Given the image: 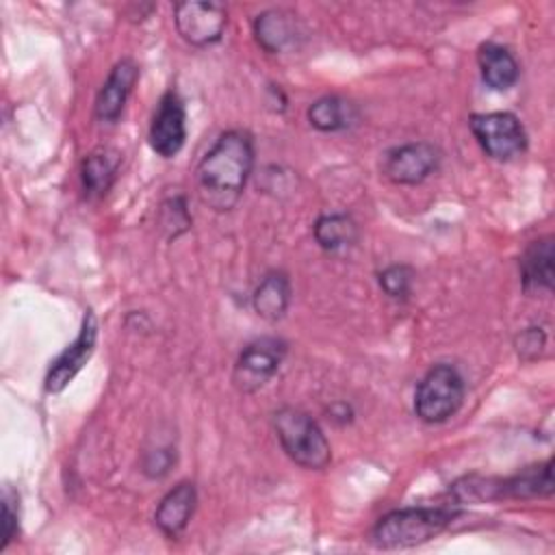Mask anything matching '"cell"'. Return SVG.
<instances>
[{
  "label": "cell",
  "instance_id": "cell-18",
  "mask_svg": "<svg viewBox=\"0 0 555 555\" xmlns=\"http://www.w3.org/2000/svg\"><path fill=\"white\" fill-rule=\"evenodd\" d=\"M291 301V284L284 273H269L254 293V308L267 321H278Z\"/></svg>",
  "mask_w": 555,
  "mask_h": 555
},
{
  "label": "cell",
  "instance_id": "cell-1",
  "mask_svg": "<svg viewBox=\"0 0 555 555\" xmlns=\"http://www.w3.org/2000/svg\"><path fill=\"white\" fill-rule=\"evenodd\" d=\"M251 167V139L238 130L223 132L197 167V186L204 204L215 210H230L238 202Z\"/></svg>",
  "mask_w": 555,
  "mask_h": 555
},
{
  "label": "cell",
  "instance_id": "cell-4",
  "mask_svg": "<svg viewBox=\"0 0 555 555\" xmlns=\"http://www.w3.org/2000/svg\"><path fill=\"white\" fill-rule=\"evenodd\" d=\"M464 399V379L451 364H436L421 379L414 395L416 416L425 423H442L453 416Z\"/></svg>",
  "mask_w": 555,
  "mask_h": 555
},
{
  "label": "cell",
  "instance_id": "cell-9",
  "mask_svg": "<svg viewBox=\"0 0 555 555\" xmlns=\"http://www.w3.org/2000/svg\"><path fill=\"white\" fill-rule=\"evenodd\" d=\"M95 338H98V321L91 310L85 312L80 332L72 345H67L65 351L59 353V358L52 362L48 375H46V390L48 392H61L74 375L87 364L95 349Z\"/></svg>",
  "mask_w": 555,
  "mask_h": 555
},
{
  "label": "cell",
  "instance_id": "cell-5",
  "mask_svg": "<svg viewBox=\"0 0 555 555\" xmlns=\"http://www.w3.org/2000/svg\"><path fill=\"white\" fill-rule=\"evenodd\" d=\"M468 124L483 152L496 160H509L527 147L525 128L512 113H477Z\"/></svg>",
  "mask_w": 555,
  "mask_h": 555
},
{
  "label": "cell",
  "instance_id": "cell-15",
  "mask_svg": "<svg viewBox=\"0 0 555 555\" xmlns=\"http://www.w3.org/2000/svg\"><path fill=\"white\" fill-rule=\"evenodd\" d=\"M522 284L527 291H551L553 288V241H533L520 260Z\"/></svg>",
  "mask_w": 555,
  "mask_h": 555
},
{
  "label": "cell",
  "instance_id": "cell-14",
  "mask_svg": "<svg viewBox=\"0 0 555 555\" xmlns=\"http://www.w3.org/2000/svg\"><path fill=\"white\" fill-rule=\"evenodd\" d=\"M481 78L496 91L509 89L518 80V63L512 52L499 43H483L477 52Z\"/></svg>",
  "mask_w": 555,
  "mask_h": 555
},
{
  "label": "cell",
  "instance_id": "cell-2",
  "mask_svg": "<svg viewBox=\"0 0 555 555\" xmlns=\"http://www.w3.org/2000/svg\"><path fill=\"white\" fill-rule=\"evenodd\" d=\"M451 507H403L382 516L373 529V544L379 548H408L423 544L444 531L453 520Z\"/></svg>",
  "mask_w": 555,
  "mask_h": 555
},
{
  "label": "cell",
  "instance_id": "cell-7",
  "mask_svg": "<svg viewBox=\"0 0 555 555\" xmlns=\"http://www.w3.org/2000/svg\"><path fill=\"white\" fill-rule=\"evenodd\" d=\"M173 20L180 37L191 46H208L221 39L228 13L225 7L217 2H178L173 9Z\"/></svg>",
  "mask_w": 555,
  "mask_h": 555
},
{
  "label": "cell",
  "instance_id": "cell-12",
  "mask_svg": "<svg viewBox=\"0 0 555 555\" xmlns=\"http://www.w3.org/2000/svg\"><path fill=\"white\" fill-rule=\"evenodd\" d=\"M553 462H540L527 466L525 470L507 477L492 479V496L494 499H533L548 496L553 492Z\"/></svg>",
  "mask_w": 555,
  "mask_h": 555
},
{
  "label": "cell",
  "instance_id": "cell-8",
  "mask_svg": "<svg viewBox=\"0 0 555 555\" xmlns=\"http://www.w3.org/2000/svg\"><path fill=\"white\" fill-rule=\"evenodd\" d=\"M186 139V113L178 93L167 91L150 124V145L156 154L171 158L176 156Z\"/></svg>",
  "mask_w": 555,
  "mask_h": 555
},
{
  "label": "cell",
  "instance_id": "cell-11",
  "mask_svg": "<svg viewBox=\"0 0 555 555\" xmlns=\"http://www.w3.org/2000/svg\"><path fill=\"white\" fill-rule=\"evenodd\" d=\"M139 76V67L134 61L130 59H124L119 61L108 78L104 80L98 98H95V115L100 121H117L124 106H126V100L134 87V80Z\"/></svg>",
  "mask_w": 555,
  "mask_h": 555
},
{
  "label": "cell",
  "instance_id": "cell-23",
  "mask_svg": "<svg viewBox=\"0 0 555 555\" xmlns=\"http://www.w3.org/2000/svg\"><path fill=\"white\" fill-rule=\"evenodd\" d=\"M17 533V509L13 507V499L11 492L7 490L2 496V546L7 548V544L15 538Z\"/></svg>",
  "mask_w": 555,
  "mask_h": 555
},
{
  "label": "cell",
  "instance_id": "cell-21",
  "mask_svg": "<svg viewBox=\"0 0 555 555\" xmlns=\"http://www.w3.org/2000/svg\"><path fill=\"white\" fill-rule=\"evenodd\" d=\"M379 284L390 297H405L412 288V271L405 264H392L379 273Z\"/></svg>",
  "mask_w": 555,
  "mask_h": 555
},
{
  "label": "cell",
  "instance_id": "cell-6",
  "mask_svg": "<svg viewBox=\"0 0 555 555\" xmlns=\"http://www.w3.org/2000/svg\"><path fill=\"white\" fill-rule=\"evenodd\" d=\"M284 356H286V343L280 338L264 336L249 343L241 351L234 364V373H232L234 386L243 392H254L262 388L278 373Z\"/></svg>",
  "mask_w": 555,
  "mask_h": 555
},
{
  "label": "cell",
  "instance_id": "cell-22",
  "mask_svg": "<svg viewBox=\"0 0 555 555\" xmlns=\"http://www.w3.org/2000/svg\"><path fill=\"white\" fill-rule=\"evenodd\" d=\"M544 347V332L540 327H527L520 332L518 340H516V349L518 356H522L525 360L535 358Z\"/></svg>",
  "mask_w": 555,
  "mask_h": 555
},
{
  "label": "cell",
  "instance_id": "cell-17",
  "mask_svg": "<svg viewBox=\"0 0 555 555\" xmlns=\"http://www.w3.org/2000/svg\"><path fill=\"white\" fill-rule=\"evenodd\" d=\"M308 119L314 128H319L323 132H334V130H345L351 124H356L358 111L351 102H347L338 95H325L310 104Z\"/></svg>",
  "mask_w": 555,
  "mask_h": 555
},
{
  "label": "cell",
  "instance_id": "cell-13",
  "mask_svg": "<svg viewBox=\"0 0 555 555\" xmlns=\"http://www.w3.org/2000/svg\"><path fill=\"white\" fill-rule=\"evenodd\" d=\"M195 501H197V494H195L193 483L182 481L176 488H171L160 499V503L156 507V514H154V520H156L158 529L169 538H178L186 529V525L193 516Z\"/></svg>",
  "mask_w": 555,
  "mask_h": 555
},
{
  "label": "cell",
  "instance_id": "cell-10",
  "mask_svg": "<svg viewBox=\"0 0 555 555\" xmlns=\"http://www.w3.org/2000/svg\"><path fill=\"white\" fill-rule=\"evenodd\" d=\"M438 150L431 143H405L386 154L382 171L397 184H416L438 167Z\"/></svg>",
  "mask_w": 555,
  "mask_h": 555
},
{
  "label": "cell",
  "instance_id": "cell-20",
  "mask_svg": "<svg viewBox=\"0 0 555 555\" xmlns=\"http://www.w3.org/2000/svg\"><path fill=\"white\" fill-rule=\"evenodd\" d=\"M358 236L356 223L347 215H323L314 223V238L327 251H338L349 247Z\"/></svg>",
  "mask_w": 555,
  "mask_h": 555
},
{
  "label": "cell",
  "instance_id": "cell-3",
  "mask_svg": "<svg viewBox=\"0 0 555 555\" xmlns=\"http://www.w3.org/2000/svg\"><path fill=\"white\" fill-rule=\"evenodd\" d=\"M278 440L286 455L304 468H325L332 451L325 434L306 412L295 408H282L273 416Z\"/></svg>",
  "mask_w": 555,
  "mask_h": 555
},
{
  "label": "cell",
  "instance_id": "cell-19",
  "mask_svg": "<svg viewBox=\"0 0 555 555\" xmlns=\"http://www.w3.org/2000/svg\"><path fill=\"white\" fill-rule=\"evenodd\" d=\"M117 156L104 150L93 152L82 163V189L89 197H102L115 182Z\"/></svg>",
  "mask_w": 555,
  "mask_h": 555
},
{
  "label": "cell",
  "instance_id": "cell-16",
  "mask_svg": "<svg viewBox=\"0 0 555 555\" xmlns=\"http://www.w3.org/2000/svg\"><path fill=\"white\" fill-rule=\"evenodd\" d=\"M254 35L267 52H282L295 41V20L284 11H264L254 22Z\"/></svg>",
  "mask_w": 555,
  "mask_h": 555
}]
</instances>
